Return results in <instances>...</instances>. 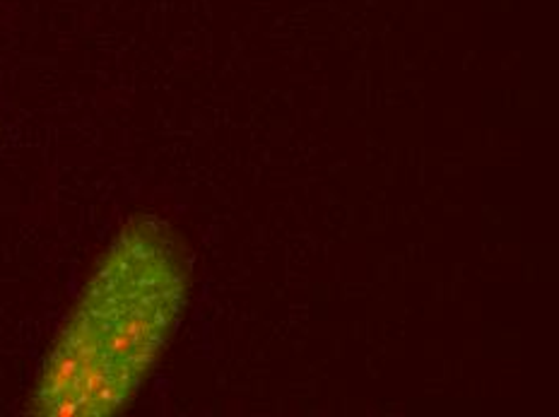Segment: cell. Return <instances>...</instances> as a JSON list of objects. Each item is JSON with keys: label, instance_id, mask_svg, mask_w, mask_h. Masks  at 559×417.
<instances>
[{"label": "cell", "instance_id": "obj_1", "mask_svg": "<svg viewBox=\"0 0 559 417\" xmlns=\"http://www.w3.org/2000/svg\"><path fill=\"white\" fill-rule=\"evenodd\" d=\"M191 265L153 217L121 227L53 338L27 408L44 417H109L153 377L189 302Z\"/></svg>", "mask_w": 559, "mask_h": 417}]
</instances>
